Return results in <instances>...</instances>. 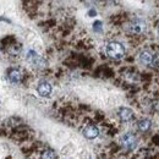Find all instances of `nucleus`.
I'll return each instance as SVG.
<instances>
[{
	"label": "nucleus",
	"mask_w": 159,
	"mask_h": 159,
	"mask_svg": "<svg viewBox=\"0 0 159 159\" xmlns=\"http://www.w3.org/2000/svg\"><path fill=\"white\" fill-rule=\"evenodd\" d=\"M100 25H102L100 22H96V23H94V30H96V31H100Z\"/></svg>",
	"instance_id": "nucleus-12"
},
{
	"label": "nucleus",
	"mask_w": 159,
	"mask_h": 159,
	"mask_svg": "<svg viewBox=\"0 0 159 159\" xmlns=\"http://www.w3.org/2000/svg\"><path fill=\"white\" fill-rule=\"evenodd\" d=\"M37 92L42 97H48L52 93V86L48 82H40L37 87Z\"/></svg>",
	"instance_id": "nucleus-6"
},
{
	"label": "nucleus",
	"mask_w": 159,
	"mask_h": 159,
	"mask_svg": "<svg viewBox=\"0 0 159 159\" xmlns=\"http://www.w3.org/2000/svg\"><path fill=\"white\" fill-rule=\"evenodd\" d=\"M42 159H57V154L52 149H47L42 153Z\"/></svg>",
	"instance_id": "nucleus-11"
},
{
	"label": "nucleus",
	"mask_w": 159,
	"mask_h": 159,
	"mask_svg": "<svg viewBox=\"0 0 159 159\" xmlns=\"http://www.w3.org/2000/svg\"><path fill=\"white\" fill-rule=\"evenodd\" d=\"M139 60H141V62H142L143 65H151V64L154 62V55H153L152 53H149V52L146 50V52H142V53H141Z\"/></svg>",
	"instance_id": "nucleus-9"
},
{
	"label": "nucleus",
	"mask_w": 159,
	"mask_h": 159,
	"mask_svg": "<svg viewBox=\"0 0 159 159\" xmlns=\"http://www.w3.org/2000/svg\"><path fill=\"white\" fill-rule=\"evenodd\" d=\"M98 134H99V130H98V127L94 126V125H88V126L83 130L84 137H87V139H96V137L98 136Z\"/></svg>",
	"instance_id": "nucleus-5"
},
{
	"label": "nucleus",
	"mask_w": 159,
	"mask_h": 159,
	"mask_svg": "<svg viewBox=\"0 0 159 159\" xmlns=\"http://www.w3.org/2000/svg\"><path fill=\"white\" fill-rule=\"evenodd\" d=\"M121 143H122V146H124L125 149L132 151V149H135L136 146H137V139H136V136L132 135V134H126V135L122 136Z\"/></svg>",
	"instance_id": "nucleus-2"
},
{
	"label": "nucleus",
	"mask_w": 159,
	"mask_h": 159,
	"mask_svg": "<svg viewBox=\"0 0 159 159\" xmlns=\"http://www.w3.org/2000/svg\"><path fill=\"white\" fill-rule=\"evenodd\" d=\"M119 118L121 119V121L127 122V121L134 119V111L129 108H121L119 110Z\"/></svg>",
	"instance_id": "nucleus-7"
},
{
	"label": "nucleus",
	"mask_w": 159,
	"mask_h": 159,
	"mask_svg": "<svg viewBox=\"0 0 159 159\" xmlns=\"http://www.w3.org/2000/svg\"><path fill=\"white\" fill-rule=\"evenodd\" d=\"M107 54L109 55V58L114 60H120L124 58L125 55V48L124 45L119 42H110L107 45Z\"/></svg>",
	"instance_id": "nucleus-1"
},
{
	"label": "nucleus",
	"mask_w": 159,
	"mask_h": 159,
	"mask_svg": "<svg viewBox=\"0 0 159 159\" xmlns=\"http://www.w3.org/2000/svg\"><path fill=\"white\" fill-rule=\"evenodd\" d=\"M158 34H159V27H158Z\"/></svg>",
	"instance_id": "nucleus-13"
},
{
	"label": "nucleus",
	"mask_w": 159,
	"mask_h": 159,
	"mask_svg": "<svg viewBox=\"0 0 159 159\" xmlns=\"http://www.w3.org/2000/svg\"><path fill=\"white\" fill-rule=\"evenodd\" d=\"M7 77L11 83H20L22 81V72L17 69H11L7 72Z\"/></svg>",
	"instance_id": "nucleus-4"
},
{
	"label": "nucleus",
	"mask_w": 159,
	"mask_h": 159,
	"mask_svg": "<svg viewBox=\"0 0 159 159\" xmlns=\"http://www.w3.org/2000/svg\"><path fill=\"white\" fill-rule=\"evenodd\" d=\"M137 126H139V131H142V132H147V131L151 129V121H149L148 119H143L137 124Z\"/></svg>",
	"instance_id": "nucleus-10"
},
{
	"label": "nucleus",
	"mask_w": 159,
	"mask_h": 159,
	"mask_svg": "<svg viewBox=\"0 0 159 159\" xmlns=\"http://www.w3.org/2000/svg\"><path fill=\"white\" fill-rule=\"evenodd\" d=\"M27 60H28L31 64L36 65V66H43V65L45 64V61L42 59L39 55H37L34 52H30V53H28V55H27Z\"/></svg>",
	"instance_id": "nucleus-8"
},
{
	"label": "nucleus",
	"mask_w": 159,
	"mask_h": 159,
	"mask_svg": "<svg viewBox=\"0 0 159 159\" xmlns=\"http://www.w3.org/2000/svg\"><path fill=\"white\" fill-rule=\"evenodd\" d=\"M130 31L134 34H142L146 31V23L141 20H135L130 25Z\"/></svg>",
	"instance_id": "nucleus-3"
}]
</instances>
